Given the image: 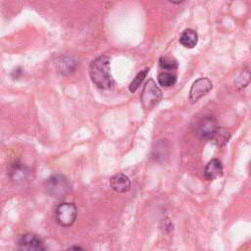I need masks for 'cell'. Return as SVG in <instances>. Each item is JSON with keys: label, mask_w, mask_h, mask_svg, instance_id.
Returning <instances> with one entry per match:
<instances>
[{"label": "cell", "mask_w": 251, "mask_h": 251, "mask_svg": "<svg viewBox=\"0 0 251 251\" xmlns=\"http://www.w3.org/2000/svg\"><path fill=\"white\" fill-rule=\"evenodd\" d=\"M89 76L92 82L100 89H109L114 84V79L111 75L110 59L107 56L101 55L96 57L89 64Z\"/></svg>", "instance_id": "6da1fadb"}, {"label": "cell", "mask_w": 251, "mask_h": 251, "mask_svg": "<svg viewBox=\"0 0 251 251\" xmlns=\"http://www.w3.org/2000/svg\"><path fill=\"white\" fill-rule=\"evenodd\" d=\"M45 189L50 196L62 198L70 192L71 184L65 176L55 174L45 181Z\"/></svg>", "instance_id": "7a4b0ae2"}, {"label": "cell", "mask_w": 251, "mask_h": 251, "mask_svg": "<svg viewBox=\"0 0 251 251\" xmlns=\"http://www.w3.org/2000/svg\"><path fill=\"white\" fill-rule=\"evenodd\" d=\"M219 127L220 126H218L216 119L212 116H204L199 118L193 126L194 132L199 138L209 140L214 137Z\"/></svg>", "instance_id": "3957f363"}, {"label": "cell", "mask_w": 251, "mask_h": 251, "mask_svg": "<svg viewBox=\"0 0 251 251\" xmlns=\"http://www.w3.org/2000/svg\"><path fill=\"white\" fill-rule=\"evenodd\" d=\"M162 98V91L157 86L156 82L150 78L144 85L140 100L142 107L145 110H151L154 108Z\"/></svg>", "instance_id": "277c9868"}, {"label": "cell", "mask_w": 251, "mask_h": 251, "mask_svg": "<svg viewBox=\"0 0 251 251\" xmlns=\"http://www.w3.org/2000/svg\"><path fill=\"white\" fill-rule=\"evenodd\" d=\"M76 215L77 210L74 203L63 202L59 204L55 210L56 221L63 227L71 226L75 223Z\"/></svg>", "instance_id": "5b68a950"}, {"label": "cell", "mask_w": 251, "mask_h": 251, "mask_svg": "<svg viewBox=\"0 0 251 251\" xmlns=\"http://www.w3.org/2000/svg\"><path fill=\"white\" fill-rule=\"evenodd\" d=\"M16 251H46V248L35 234L25 233L19 239Z\"/></svg>", "instance_id": "8992f818"}, {"label": "cell", "mask_w": 251, "mask_h": 251, "mask_svg": "<svg viewBox=\"0 0 251 251\" xmlns=\"http://www.w3.org/2000/svg\"><path fill=\"white\" fill-rule=\"evenodd\" d=\"M213 88L211 80L207 77H200L196 79L190 88L189 91V101L191 104L197 102L200 98L209 93Z\"/></svg>", "instance_id": "52a82bcc"}, {"label": "cell", "mask_w": 251, "mask_h": 251, "mask_svg": "<svg viewBox=\"0 0 251 251\" xmlns=\"http://www.w3.org/2000/svg\"><path fill=\"white\" fill-rule=\"evenodd\" d=\"M8 174L14 181L21 182L27 178L29 175V170L26 166H25V164L19 161H15L9 166Z\"/></svg>", "instance_id": "ba28073f"}, {"label": "cell", "mask_w": 251, "mask_h": 251, "mask_svg": "<svg viewBox=\"0 0 251 251\" xmlns=\"http://www.w3.org/2000/svg\"><path fill=\"white\" fill-rule=\"evenodd\" d=\"M110 185L114 191L118 193H126L130 189L131 183L127 176L119 173L111 177Z\"/></svg>", "instance_id": "9c48e42d"}, {"label": "cell", "mask_w": 251, "mask_h": 251, "mask_svg": "<svg viewBox=\"0 0 251 251\" xmlns=\"http://www.w3.org/2000/svg\"><path fill=\"white\" fill-rule=\"evenodd\" d=\"M223 165L219 159H212L204 169V176L208 180H214L223 175Z\"/></svg>", "instance_id": "30bf717a"}, {"label": "cell", "mask_w": 251, "mask_h": 251, "mask_svg": "<svg viewBox=\"0 0 251 251\" xmlns=\"http://www.w3.org/2000/svg\"><path fill=\"white\" fill-rule=\"evenodd\" d=\"M77 61L74 58V57H70V56H66V57H62L58 63H57V69L58 72L61 73L62 75H69L72 74L73 72H75V70L77 67Z\"/></svg>", "instance_id": "8fae6325"}, {"label": "cell", "mask_w": 251, "mask_h": 251, "mask_svg": "<svg viewBox=\"0 0 251 251\" xmlns=\"http://www.w3.org/2000/svg\"><path fill=\"white\" fill-rule=\"evenodd\" d=\"M197 42H198V34L192 28L184 29L179 36V43L187 49H192L193 47H195Z\"/></svg>", "instance_id": "7c38bea8"}, {"label": "cell", "mask_w": 251, "mask_h": 251, "mask_svg": "<svg viewBox=\"0 0 251 251\" xmlns=\"http://www.w3.org/2000/svg\"><path fill=\"white\" fill-rule=\"evenodd\" d=\"M158 83L162 87L174 86L176 82V75L171 72H161L157 77Z\"/></svg>", "instance_id": "4fadbf2b"}, {"label": "cell", "mask_w": 251, "mask_h": 251, "mask_svg": "<svg viewBox=\"0 0 251 251\" xmlns=\"http://www.w3.org/2000/svg\"><path fill=\"white\" fill-rule=\"evenodd\" d=\"M159 65L166 72L176 70L177 68V66H178L177 61L175 58L168 57V56H162L159 59Z\"/></svg>", "instance_id": "5bb4252c"}, {"label": "cell", "mask_w": 251, "mask_h": 251, "mask_svg": "<svg viewBox=\"0 0 251 251\" xmlns=\"http://www.w3.org/2000/svg\"><path fill=\"white\" fill-rule=\"evenodd\" d=\"M148 71H149L148 68L144 69L143 71H140V72L135 75V77L133 78V80L129 83L128 89H129V91H130L131 93H134V92L137 90V88L140 86V84L142 83V81H143L144 78L146 77V75H147V74H148Z\"/></svg>", "instance_id": "9a60e30c"}, {"label": "cell", "mask_w": 251, "mask_h": 251, "mask_svg": "<svg viewBox=\"0 0 251 251\" xmlns=\"http://www.w3.org/2000/svg\"><path fill=\"white\" fill-rule=\"evenodd\" d=\"M229 133L226 130V129H224V128H222V127H219V129L217 130V132H216V134L214 135V137L211 139L216 145H218V146H223V145H225L227 141H228V139H229Z\"/></svg>", "instance_id": "2e32d148"}, {"label": "cell", "mask_w": 251, "mask_h": 251, "mask_svg": "<svg viewBox=\"0 0 251 251\" xmlns=\"http://www.w3.org/2000/svg\"><path fill=\"white\" fill-rule=\"evenodd\" d=\"M67 251H86V250H84L83 248H81L79 246H72Z\"/></svg>", "instance_id": "e0dca14e"}]
</instances>
